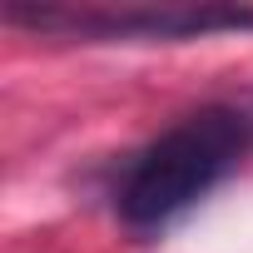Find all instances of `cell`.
I'll use <instances>...</instances> for the list:
<instances>
[{
	"label": "cell",
	"mask_w": 253,
	"mask_h": 253,
	"mask_svg": "<svg viewBox=\"0 0 253 253\" xmlns=\"http://www.w3.org/2000/svg\"><path fill=\"white\" fill-rule=\"evenodd\" d=\"M5 20L35 35L89 40V45H174L223 30H253L248 5H25L10 0Z\"/></svg>",
	"instance_id": "cell-2"
},
{
	"label": "cell",
	"mask_w": 253,
	"mask_h": 253,
	"mask_svg": "<svg viewBox=\"0 0 253 253\" xmlns=\"http://www.w3.org/2000/svg\"><path fill=\"white\" fill-rule=\"evenodd\" d=\"M253 114L233 104H204L149 139L114 184V213L129 233H164L199 199H209L248 154Z\"/></svg>",
	"instance_id": "cell-1"
}]
</instances>
